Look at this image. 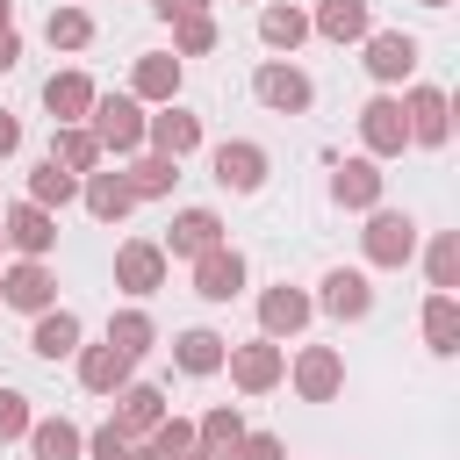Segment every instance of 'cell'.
Masks as SVG:
<instances>
[{
    "instance_id": "484cf974",
    "label": "cell",
    "mask_w": 460,
    "mask_h": 460,
    "mask_svg": "<svg viewBox=\"0 0 460 460\" xmlns=\"http://www.w3.org/2000/svg\"><path fill=\"white\" fill-rule=\"evenodd\" d=\"M302 36H309V14H302L295 0H266V7H259V43H266V50H288V58H295Z\"/></svg>"
},
{
    "instance_id": "9c48e42d",
    "label": "cell",
    "mask_w": 460,
    "mask_h": 460,
    "mask_svg": "<svg viewBox=\"0 0 460 460\" xmlns=\"http://www.w3.org/2000/svg\"><path fill=\"white\" fill-rule=\"evenodd\" d=\"M288 381H295L302 402H338V388H345V359H338V345H302L295 367H288Z\"/></svg>"
},
{
    "instance_id": "cb8c5ba5",
    "label": "cell",
    "mask_w": 460,
    "mask_h": 460,
    "mask_svg": "<svg viewBox=\"0 0 460 460\" xmlns=\"http://www.w3.org/2000/svg\"><path fill=\"white\" fill-rule=\"evenodd\" d=\"M129 367H137V359H122L115 345H79V388H93V395L129 388Z\"/></svg>"
},
{
    "instance_id": "c3c4849f",
    "label": "cell",
    "mask_w": 460,
    "mask_h": 460,
    "mask_svg": "<svg viewBox=\"0 0 460 460\" xmlns=\"http://www.w3.org/2000/svg\"><path fill=\"white\" fill-rule=\"evenodd\" d=\"M0 244H7V237H0Z\"/></svg>"
},
{
    "instance_id": "5b68a950",
    "label": "cell",
    "mask_w": 460,
    "mask_h": 460,
    "mask_svg": "<svg viewBox=\"0 0 460 460\" xmlns=\"http://www.w3.org/2000/svg\"><path fill=\"white\" fill-rule=\"evenodd\" d=\"M395 101H402V129H410V144L446 151V137H453V101H446V86H410V93H395Z\"/></svg>"
},
{
    "instance_id": "d590c367",
    "label": "cell",
    "mask_w": 460,
    "mask_h": 460,
    "mask_svg": "<svg viewBox=\"0 0 460 460\" xmlns=\"http://www.w3.org/2000/svg\"><path fill=\"white\" fill-rule=\"evenodd\" d=\"M424 273H431V295H453V288H460V230H438V237H431Z\"/></svg>"
},
{
    "instance_id": "f1b7e54d",
    "label": "cell",
    "mask_w": 460,
    "mask_h": 460,
    "mask_svg": "<svg viewBox=\"0 0 460 460\" xmlns=\"http://www.w3.org/2000/svg\"><path fill=\"white\" fill-rule=\"evenodd\" d=\"M237 438H244V410H237V402H216V410H201V424H194V453L223 460Z\"/></svg>"
},
{
    "instance_id": "ac0fdd59",
    "label": "cell",
    "mask_w": 460,
    "mask_h": 460,
    "mask_svg": "<svg viewBox=\"0 0 460 460\" xmlns=\"http://www.w3.org/2000/svg\"><path fill=\"white\" fill-rule=\"evenodd\" d=\"M309 36H323V43H367L374 36V7L367 0H316Z\"/></svg>"
},
{
    "instance_id": "8d00e7d4",
    "label": "cell",
    "mask_w": 460,
    "mask_h": 460,
    "mask_svg": "<svg viewBox=\"0 0 460 460\" xmlns=\"http://www.w3.org/2000/svg\"><path fill=\"white\" fill-rule=\"evenodd\" d=\"M208 50H216V14L172 22V58H208Z\"/></svg>"
},
{
    "instance_id": "603a6c76",
    "label": "cell",
    "mask_w": 460,
    "mask_h": 460,
    "mask_svg": "<svg viewBox=\"0 0 460 460\" xmlns=\"http://www.w3.org/2000/svg\"><path fill=\"white\" fill-rule=\"evenodd\" d=\"M79 201H86L93 223H122V216L137 208V194H129L122 172H86V180H79Z\"/></svg>"
},
{
    "instance_id": "5bb4252c",
    "label": "cell",
    "mask_w": 460,
    "mask_h": 460,
    "mask_svg": "<svg viewBox=\"0 0 460 460\" xmlns=\"http://www.w3.org/2000/svg\"><path fill=\"white\" fill-rule=\"evenodd\" d=\"M194 295H201V302H237V295H244V252H237V244L201 252V259H194Z\"/></svg>"
},
{
    "instance_id": "ab89813d",
    "label": "cell",
    "mask_w": 460,
    "mask_h": 460,
    "mask_svg": "<svg viewBox=\"0 0 460 460\" xmlns=\"http://www.w3.org/2000/svg\"><path fill=\"white\" fill-rule=\"evenodd\" d=\"M29 424H36V417H29V395H22V388H0V446H7V438H29Z\"/></svg>"
},
{
    "instance_id": "30bf717a",
    "label": "cell",
    "mask_w": 460,
    "mask_h": 460,
    "mask_svg": "<svg viewBox=\"0 0 460 460\" xmlns=\"http://www.w3.org/2000/svg\"><path fill=\"white\" fill-rule=\"evenodd\" d=\"M0 302H7V309L43 316V309H58V273H50L43 259H14V266L0 273Z\"/></svg>"
},
{
    "instance_id": "6da1fadb",
    "label": "cell",
    "mask_w": 460,
    "mask_h": 460,
    "mask_svg": "<svg viewBox=\"0 0 460 460\" xmlns=\"http://www.w3.org/2000/svg\"><path fill=\"white\" fill-rule=\"evenodd\" d=\"M86 129H93L101 158H108V151H115V158H137V151H144V108H137L129 93H93Z\"/></svg>"
},
{
    "instance_id": "277c9868",
    "label": "cell",
    "mask_w": 460,
    "mask_h": 460,
    "mask_svg": "<svg viewBox=\"0 0 460 460\" xmlns=\"http://www.w3.org/2000/svg\"><path fill=\"white\" fill-rule=\"evenodd\" d=\"M252 93H259V108H273V115H309V101H316L309 72L288 65V58H266V65L252 72Z\"/></svg>"
},
{
    "instance_id": "e575fe53",
    "label": "cell",
    "mask_w": 460,
    "mask_h": 460,
    "mask_svg": "<svg viewBox=\"0 0 460 460\" xmlns=\"http://www.w3.org/2000/svg\"><path fill=\"white\" fill-rule=\"evenodd\" d=\"M29 201H36V208H65V201H79V180H72L58 158H43V165L29 172Z\"/></svg>"
},
{
    "instance_id": "ffe728a7",
    "label": "cell",
    "mask_w": 460,
    "mask_h": 460,
    "mask_svg": "<svg viewBox=\"0 0 460 460\" xmlns=\"http://www.w3.org/2000/svg\"><path fill=\"white\" fill-rule=\"evenodd\" d=\"M331 201L338 208H381V165L359 151V158H338V172H331Z\"/></svg>"
},
{
    "instance_id": "4dcf8cb0",
    "label": "cell",
    "mask_w": 460,
    "mask_h": 460,
    "mask_svg": "<svg viewBox=\"0 0 460 460\" xmlns=\"http://www.w3.org/2000/svg\"><path fill=\"white\" fill-rule=\"evenodd\" d=\"M424 345L438 359L460 352V295H424Z\"/></svg>"
},
{
    "instance_id": "8992f818",
    "label": "cell",
    "mask_w": 460,
    "mask_h": 460,
    "mask_svg": "<svg viewBox=\"0 0 460 460\" xmlns=\"http://www.w3.org/2000/svg\"><path fill=\"white\" fill-rule=\"evenodd\" d=\"M359 144H367L374 165L410 151V129H402V101H395V93H374V101L359 108Z\"/></svg>"
},
{
    "instance_id": "d6a6232c",
    "label": "cell",
    "mask_w": 460,
    "mask_h": 460,
    "mask_svg": "<svg viewBox=\"0 0 460 460\" xmlns=\"http://www.w3.org/2000/svg\"><path fill=\"white\" fill-rule=\"evenodd\" d=\"M223 352H230V338H216V331H201V323L172 338V359H180L187 374H223Z\"/></svg>"
},
{
    "instance_id": "4fadbf2b",
    "label": "cell",
    "mask_w": 460,
    "mask_h": 460,
    "mask_svg": "<svg viewBox=\"0 0 460 460\" xmlns=\"http://www.w3.org/2000/svg\"><path fill=\"white\" fill-rule=\"evenodd\" d=\"M216 244H230V237H223V216H216V208H180L158 252H165V259H201V252H216Z\"/></svg>"
},
{
    "instance_id": "bcb514c9",
    "label": "cell",
    "mask_w": 460,
    "mask_h": 460,
    "mask_svg": "<svg viewBox=\"0 0 460 460\" xmlns=\"http://www.w3.org/2000/svg\"><path fill=\"white\" fill-rule=\"evenodd\" d=\"M417 7H453V0H417Z\"/></svg>"
},
{
    "instance_id": "e0dca14e",
    "label": "cell",
    "mask_w": 460,
    "mask_h": 460,
    "mask_svg": "<svg viewBox=\"0 0 460 460\" xmlns=\"http://www.w3.org/2000/svg\"><path fill=\"white\" fill-rule=\"evenodd\" d=\"M309 316H316V302H309L302 288H288V280L259 295V338H273V345H280V338H295Z\"/></svg>"
},
{
    "instance_id": "44dd1931",
    "label": "cell",
    "mask_w": 460,
    "mask_h": 460,
    "mask_svg": "<svg viewBox=\"0 0 460 460\" xmlns=\"http://www.w3.org/2000/svg\"><path fill=\"white\" fill-rule=\"evenodd\" d=\"M93 93H101V86H93V79H86L79 65H72V72H50V79H43V108H50V122H58V129H65V122H86Z\"/></svg>"
},
{
    "instance_id": "7dc6e473",
    "label": "cell",
    "mask_w": 460,
    "mask_h": 460,
    "mask_svg": "<svg viewBox=\"0 0 460 460\" xmlns=\"http://www.w3.org/2000/svg\"><path fill=\"white\" fill-rule=\"evenodd\" d=\"M180 460H208V453H180Z\"/></svg>"
},
{
    "instance_id": "3957f363",
    "label": "cell",
    "mask_w": 460,
    "mask_h": 460,
    "mask_svg": "<svg viewBox=\"0 0 460 460\" xmlns=\"http://www.w3.org/2000/svg\"><path fill=\"white\" fill-rule=\"evenodd\" d=\"M223 367H230V381H237L244 395H266V388L288 381V345H273V338H244V345L223 352Z\"/></svg>"
},
{
    "instance_id": "2e32d148",
    "label": "cell",
    "mask_w": 460,
    "mask_h": 460,
    "mask_svg": "<svg viewBox=\"0 0 460 460\" xmlns=\"http://www.w3.org/2000/svg\"><path fill=\"white\" fill-rule=\"evenodd\" d=\"M0 237H7L22 259H50V244H58V216H50V208H36V201H14V208H7V223H0Z\"/></svg>"
},
{
    "instance_id": "7402d4cb",
    "label": "cell",
    "mask_w": 460,
    "mask_h": 460,
    "mask_svg": "<svg viewBox=\"0 0 460 460\" xmlns=\"http://www.w3.org/2000/svg\"><path fill=\"white\" fill-rule=\"evenodd\" d=\"M115 402H122V410H115L108 424H115V431H129V438H151V431L165 424V395H158L151 381H129V388H115Z\"/></svg>"
},
{
    "instance_id": "ba28073f",
    "label": "cell",
    "mask_w": 460,
    "mask_h": 460,
    "mask_svg": "<svg viewBox=\"0 0 460 460\" xmlns=\"http://www.w3.org/2000/svg\"><path fill=\"white\" fill-rule=\"evenodd\" d=\"M165 252L151 244V237H129V244H115V288L129 295V302H144V295H158L165 288Z\"/></svg>"
},
{
    "instance_id": "83f0119b",
    "label": "cell",
    "mask_w": 460,
    "mask_h": 460,
    "mask_svg": "<svg viewBox=\"0 0 460 460\" xmlns=\"http://www.w3.org/2000/svg\"><path fill=\"white\" fill-rule=\"evenodd\" d=\"M29 352H36V359H72V352H79V316H72V309H43L36 331H29Z\"/></svg>"
},
{
    "instance_id": "52a82bcc",
    "label": "cell",
    "mask_w": 460,
    "mask_h": 460,
    "mask_svg": "<svg viewBox=\"0 0 460 460\" xmlns=\"http://www.w3.org/2000/svg\"><path fill=\"white\" fill-rule=\"evenodd\" d=\"M208 165H216V187H230V194H259L266 187V144H252V137H223L208 151Z\"/></svg>"
},
{
    "instance_id": "9a60e30c",
    "label": "cell",
    "mask_w": 460,
    "mask_h": 460,
    "mask_svg": "<svg viewBox=\"0 0 460 460\" xmlns=\"http://www.w3.org/2000/svg\"><path fill=\"white\" fill-rule=\"evenodd\" d=\"M323 316H338V323H359L367 309H374V288H367V273L359 266H331L323 273V295H309Z\"/></svg>"
},
{
    "instance_id": "d4e9b609",
    "label": "cell",
    "mask_w": 460,
    "mask_h": 460,
    "mask_svg": "<svg viewBox=\"0 0 460 460\" xmlns=\"http://www.w3.org/2000/svg\"><path fill=\"white\" fill-rule=\"evenodd\" d=\"M86 453V431L72 417H36L29 424V460H79Z\"/></svg>"
},
{
    "instance_id": "b9f144b4",
    "label": "cell",
    "mask_w": 460,
    "mask_h": 460,
    "mask_svg": "<svg viewBox=\"0 0 460 460\" xmlns=\"http://www.w3.org/2000/svg\"><path fill=\"white\" fill-rule=\"evenodd\" d=\"M165 22H187V14H208V0H151Z\"/></svg>"
},
{
    "instance_id": "7c38bea8",
    "label": "cell",
    "mask_w": 460,
    "mask_h": 460,
    "mask_svg": "<svg viewBox=\"0 0 460 460\" xmlns=\"http://www.w3.org/2000/svg\"><path fill=\"white\" fill-rule=\"evenodd\" d=\"M180 72H187V65H180L172 50H144V58L129 65V101H137V108H151V101H158V108L180 101Z\"/></svg>"
},
{
    "instance_id": "d6986e66",
    "label": "cell",
    "mask_w": 460,
    "mask_h": 460,
    "mask_svg": "<svg viewBox=\"0 0 460 460\" xmlns=\"http://www.w3.org/2000/svg\"><path fill=\"white\" fill-rule=\"evenodd\" d=\"M367 72H374L381 86H402V79L417 72V36H402V29H374V36H367Z\"/></svg>"
},
{
    "instance_id": "f35d334b",
    "label": "cell",
    "mask_w": 460,
    "mask_h": 460,
    "mask_svg": "<svg viewBox=\"0 0 460 460\" xmlns=\"http://www.w3.org/2000/svg\"><path fill=\"white\" fill-rule=\"evenodd\" d=\"M86 460H151V453H144V438H129V431H115V424H101V431L86 438Z\"/></svg>"
},
{
    "instance_id": "74e56055",
    "label": "cell",
    "mask_w": 460,
    "mask_h": 460,
    "mask_svg": "<svg viewBox=\"0 0 460 460\" xmlns=\"http://www.w3.org/2000/svg\"><path fill=\"white\" fill-rule=\"evenodd\" d=\"M144 453H151V460H180V453H194V424L165 410V424H158V431L144 438Z\"/></svg>"
},
{
    "instance_id": "4316f807",
    "label": "cell",
    "mask_w": 460,
    "mask_h": 460,
    "mask_svg": "<svg viewBox=\"0 0 460 460\" xmlns=\"http://www.w3.org/2000/svg\"><path fill=\"white\" fill-rule=\"evenodd\" d=\"M122 180H129V194H137V201H165V194H172V180H180V158L137 151V158L122 165Z\"/></svg>"
},
{
    "instance_id": "ee69618b",
    "label": "cell",
    "mask_w": 460,
    "mask_h": 460,
    "mask_svg": "<svg viewBox=\"0 0 460 460\" xmlns=\"http://www.w3.org/2000/svg\"><path fill=\"white\" fill-rule=\"evenodd\" d=\"M14 65H22V36H14V29H0V72H14Z\"/></svg>"
},
{
    "instance_id": "1f68e13d",
    "label": "cell",
    "mask_w": 460,
    "mask_h": 460,
    "mask_svg": "<svg viewBox=\"0 0 460 460\" xmlns=\"http://www.w3.org/2000/svg\"><path fill=\"white\" fill-rule=\"evenodd\" d=\"M101 345H115L122 359H144V352L158 345V323H151L144 309H115V316H108V338H101Z\"/></svg>"
},
{
    "instance_id": "60d3db41",
    "label": "cell",
    "mask_w": 460,
    "mask_h": 460,
    "mask_svg": "<svg viewBox=\"0 0 460 460\" xmlns=\"http://www.w3.org/2000/svg\"><path fill=\"white\" fill-rule=\"evenodd\" d=\"M223 460H288V446H280L273 431H244V438L223 453Z\"/></svg>"
},
{
    "instance_id": "7a4b0ae2",
    "label": "cell",
    "mask_w": 460,
    "mask_h": 460,
    "mask_svg": "<svg viewBox=\"0 0 460 460\" xmlns=\"http://www.w3.org/2000/svg\"><path fill=\"white\" fill-rule=\"evenodd\" d=\"M359 252H367V266H410L417 259V216L410 208H367Z\"/></svg>"
},
{
    "instance_id": "f6af8a7d",
    "label": "cell",
    "mask_w": 460,
    "mask_h": 460,
    "mask_svg": "<svg viewBox=\"0 0 460 460\" xmlns=\"http://www.w3.org/2000/svg\"><path fill=\"white\" fill-rule=\"evenodd\" d=\"M0 29H14V0H0Z\"/></svg>"
},
{
    "instance_id": "f546056e",
    "label": "cell",
    "mask_w": 460,
    "mask_h": 460,
    "mask_svg": "<svg viewBox=\"0 0 460 460\" xmlns=\"http://www.w3.org/2000/svg\"><path fill=\"white\" fill-rule=\"evenodd\" d=\"M50 158L72 172V180H86V172H101V144H93V129L86 122H65L58 137H50Z\"/></svg>"
},
{
    "instance_id": "836d02e7",
    "label": "cell",
    "mask_w": 460,
    "mask_h": 460,
    "mask_svg": "<svg viewBox=\"0 0 460 460\" xmlns=\"http://www.w3.org/2000/svg\"><path fill=\"white\" fill-rule=\"evenodd\" d=\"M43 36H50V50H86L93 43V14L86 7H50V22H43Z\"/></svg>"
},
{
    "instance_id": "8fae6325",
    "label": "cell",
    "mask_w": 460,
    "mask_h": 460,
    "mask_svg": "<svg viewBox=\"0 0 460 460\" xmlns=\"http://www.w3.org/2000/svg\"><path fill=\"white\" fill-rule=\"evenodd\" d=\"M144 144L158 158H187V151H201V115L180 108V101H165L158 115H144Z\"/></svg>"
},
{
    "instance_id": "7bdbcfd3",
    "label": "cell",
    "mask_w": 460,
    "mask_h": 460,
    "mask_svg": "<svg viewBox=\"0 0 460 460\" xmlns=\"http://www.w3.org/2000/svg\"><path fill=\"white\" fill-rule=\"evenodd\" d=\"M14 151H22V122L0 108V158H14Z\"/></svg>"
}]
</instances>
